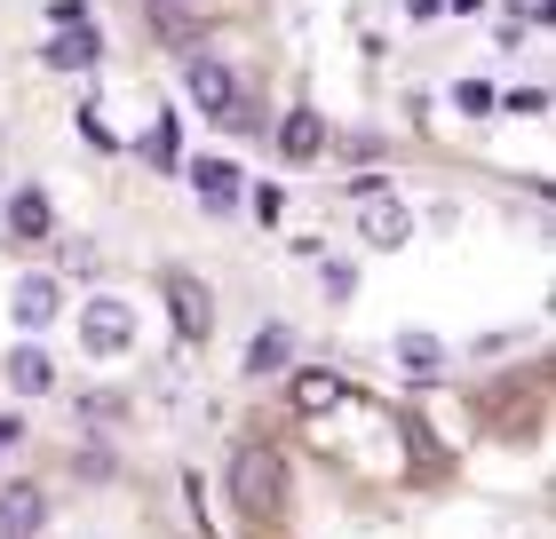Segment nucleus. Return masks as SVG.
I'll return each instance as SVG.
<instances>
[{
    "instance_id": "1",
    "label": "nucleus",
    "mask_w": 556,
    "mask_h": 539,
    "mask_svg": "<svg viewBox=\"0 0 556 539\" xmlns=\"http://www.w3.org/2000/svg\"><path fill=\"white\" fill-rule=\"evenodd\" d=\"M231 500H239V516H278V500H287V452L239 445L231 452Z\"/></svg>"
},
{
    "instance_id": "2",
    "label": "nucleus",
    "mask_w": 556,
    "mask_h": 539,
    "mask_svg": "<svg viewBox=\"0 0 556 539\" xmlns=\"http://www.w3.org/2000/svg\"><path fill=\"white\" fill-rule=\"evenodd\" d=\"M48 24H56V33H48V72H88L96 64V24H88V9H80V0H56Z\"/></svg>"
},
{
    "instance_id": "3",
    "label": "nucleus",
    "mask_w": 556,
    "mask_h": 539,
    "mask_svg": "<svg viewBox=\"0 0 556 539\" xmlns=\"http://www.w3.org/2000/svg\"><path fill=\"white\" fill-rule=\"evenodd\" d=\"M184 95H191L207 119H231V112H239V72L223 64V56H191V64H184Z\"/></svg>"
},
{
    "instance_id": "4",
    "label": "nucleus",
    "mask_w": 556,
    "mask_h": 539,
    "mask_svg": "<svg viewBox=\"0 0 556 539\" xmlns=\"http://www.w3.org/2000/svg\"><path fill=\"white\" fill-rule=\"evenodd\" d=\"M80 342H88V357H128L136 349V310H128V301H88V310H80Z\"/></svg>"
},
{
    "instance_id": "5",
    "label": "nucleus",
    "mask_w": 556,
    "mask_h": 539,
    "mask_svg": "<svg viewBox=\"0 0 556 539\" xmlns=\"http://www.w3.org/2000/svg\"><path fill=\"white\" fill-rule=\"evenodd\" d=\"M167 318H175V333H184V342H207V333H215V294L199 286V278L167 270Z\"/></svg>"
},
{
    "instance_id": "6",
    "label": "nucleus",
    "mask_w": 556,
    "mask_h": 539,
    "mask_svg": "<svg viewBox=\"0 0 556 539\" xmlns=\"http://www.w3.org/2000/svg\"><path fill=\"white\" fill-rule=\"evenodd\" d=\"M358 239L382 246V254H397V246L414 239V207H406V198H390V191H374L366 207H358Z\"/></svg>"
},
{
    "instance_id": "7",
    "label": "nucleus",
    "mask_w": 556,
    "mask_h": 539,
    "mask_svg": "<svg viewBox=\"0 0 556 539\" xmlns=\"http://www.w3.org/2000/svg\"><path fill=\"white\" fill-rule=\"evenodd\" d=\"M48 524V492L40 484H0V539H33Z\"/></svg>"
},
{
    "instance_id": "8",
    "label": "nucleus",
    "mask_w": 556,
    "mask_h": 539,
    "mask_svg": "<svg viewBox=\"0 0 556 539\" xmlns=\"http://www.w3.org/2000/svg\"><path fill=\"white\" fill-rule=\"evenodd\" d=\"M56 301H64V294H56V278H40V270H33V278L16 286V325H24V333H40L48 318H56Z\"/></svg>"
},
{
    "instance_id": "9",
    "label": "nucleus",
    "mask_w": 556,
    "mask_h": 539,
    "mask_svg": "<svg viewBox=\"0 0 556 539\" xmlns=\"http://www.w3.org/2000/svg\"><path fill=\"white\" fill-rule=\"evenodd\" d=\"M278 151H287L294 167H311L318 151H326V127H318V112H287V127H278Z\"/></svg>"
},
{
    "instance_id": "10",
    "label": "nucleus",
    "mask_w": 556,
    "mask_h": 539,
    "mask_svg": "<svg viewBox=\"0 0 556 539\" xmlns=\"http://www.w3.org/2000/svg\"><path fill=\"white\" fill-rule=\"evenodd\" d=\"M191 191L207 198L215 215H231V198H239V167H223V159H191Z\"/></svg>"
},
{
    "instance_id": "11",
    "label": "nucleus",
    "mask_w": 556,
    "mask_h": 539,
    "mask_svg": "<svg viewBox=\"0 0 556 539\" xmlns=\"http://www.w3.org/2000/svg\"><path fill=\"white\" fill-rule=\"evenodd\" d=\"M9 230H16V239H48V230H56V215H48V191H40V183H24V191L9 198Z\"/></svg>"
},
{
    "instance_id": "12",
    "label": "nucleus",
    "mask_w": 556,
    "mask_h": 539,
    "mask_svg": "<svg viewBox=\"0 0 556 539\" xmlns=\"http://www.w3.org/2000/svg\"><path fill=\"white\" fill-rule=\"evenodd\" d=\"M287 357H294V333L287 325H263L255 342H247V373H255V381L263 373H287Z\"/></svg>"
},
{
    "instance_id": "13",
    "label": "nucleus",
    "mask_w": 556,
    "mask_h": 539,
    "mask_svg": "<svg viewBox=\"0 0 556 539\" xmlns=\"http://www.w3.org/2000/svg\"><path fill=\"white\" fill-rule=\"evenodd\" d=\"M350 389H342V381L334 373H294V405H302V413H326V405H342Z\"/></svg>"
},
{
    "instance_id": "14",
    "label": "nucleus",
    "mask_w": 556,
    "mask_h": 539,
    "mask_svg": "<svg viewBox=\"0 0 556 539\" xmlns=\"http://www.w3.org/2000/svg\"><path fill=\"white\" fill-rule=\"evenodd\" d=\"M397 357H406L414 373H438L445 365V342H429V333H397Z\"/></svg>"
},
{
    "instance_id": "15",
    "label": "nucleus",
    "mask_w": 556,
    "mask_h": 539,
    "mask_svg": "<svg viewBox=\"0 0 556 539\" xmlns=\"http://www.w3.org/2000/svg\"><path fill=\"white\" fill-rule=\"evenodd\" d=\"M9 381H16V389H48L56 373H48V357H40V349H16V357H9Z\"/></svg>"
},
{
    "instance_id": "16",
    "label": "nucleus",
    "mask_w": 556,
    "mask_h": 539,
    "mask_svg": "<svg viewBox=\"0 0 556 539\" xmlns=\"http://www.w3.org/2000/svg\"><path fill=\"white\" fill-rule=\"evenodd\" d=\"M318 294H326V301L342 310V301L358 294V278H350V262H326V270H318Z\"/></svg>"
},
{
    "instance_id": "17",
    "label": "nucleus",
    "mask_w": 556,
    "mask_h": 539,
    "mask_svg": "<svg viewBox=\"0 0 556 539\" xmlns=\"http://www.w3.org/2000/svg\"><path fill=\"white\" fill-rule=\"evenodd\" d=\"M151 159H160V167H175V119H160V127H151Z\"/></svg>"
},
{
    "instance_id": "18",
    "label": "nucleus",
    "mask_w": 556,
    "mask_h": 539,
    "mask_svg": "<svg viewBox=\"0 0 556 539\" xmlns=\"http://www.w3.org/2000/svg\"><path fill=\"white\" fill-rule=\"evenodd\" d=\"M247 207H255V222H278V207H287V198H278V191L263 183V191H247Z\"/></svg>"
},
{
    "instance_id": "19",
    "label": "nucleus",
    "mask_w": 556,
    "mask_h": 539,
    "mask_svg": "<svg viewBox=\"0 0 556 539\" xmlns=\"http://www.w3.org/2000/svg\"><path fill=\"white\" fill-rule=\"evenodd\" d=\"M9 445H16V421H0V452H9Z\"/></svg>"
},
{
    "instance_id": "20",
    "label": "nucleus",
    "mask_w": 556,
    "mask_h": 539,
    "mask_svg": "<svg viewBox=\"0 0 556 539\" xmlns=\"http://www.w3.org/2000/svg\"><path fill=\"white\" fill-rule=\"evenodd\" d=\"M151 9H175V0H151Z\"/></svg>"
}]
</instances>
